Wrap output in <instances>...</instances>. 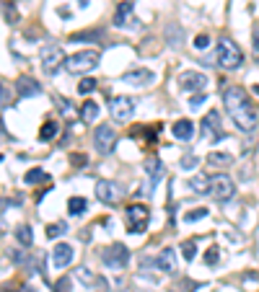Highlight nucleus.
Masks as SVG:
<instances>
[{"instance_id": "28", "label": "nucleus", "mask_w": 259, "mask_h": 292, "mask_svg": "<svg viewBox=\"0 0 259 292\" xmlns=\"http://www.w3.org/2000/svg\"><path fill=\"white\" fill-rule=\"evenodd\" d=\"M96 86H99V80H96V78H83V80L78 83V94L88 96V94H94V90H96Z\"/></svg>"}, {"instance_id": "44", "label": "nucleus", "mask_w": 259, "mask_h": 292, "mask_svg": "<svg viewBox=\"0 0 259 292\" xmlns=\"http://www.w3.org/2000/svg\"><path fill=\"white\" fill-rule=\"evenodd\" d=\"M0 163H3V156H0Z\"/></svg>"}, {"instance_id": "6", "label": "nucleus", "mask_w": 259, "mask_h": 292, "mask_svg": "<svg viewBox=\"0 0 259 292\" xmlns=\"http://www.w3.org/2000/svg\"><path fill=\"white\" fill-rule=\"evenodd\" d=\"M101 258H104L106 269H125L127 261H130V251H127L125 243H114L109 248H104Z\"/></svg>"}, {"instance_id": "43", "label": "nucleus", "mask_w": 259, "mask_h": 292, "mask_svg": "<svg viewBox=\"0 0 259 292\" xmlns=\"http://www.w3.org/2000/svg\"><path fill=\"white\" fill-rule=\"evenodd\" d=\"M169 292H179V290H176V287H174V290H169Z\"/></svg>"}, {"instance_id": "14", "label": "nucleus", "mask_w": 259, "mask_h": 292, "mask_svg": "<svg viewBox=\"0 0 259 292\" xmlns=\"http://www.w3.org/2000/svg\"><path fill=\"white\" fill-rule=\"evenodd\" d=\"M202 134H205V137H212V140L223 137V132H220V114H218V109H212V112H207V114H205V119H202Z\"/></svg>"}, {"instance_id": "35", "label": "nucleus", "mask_w": 259, "mask_h": 292, "mask_svg": "<svg viewBox=\"0 0 259 292\" xmlns=\"http://www.w3.org/2000/svg\"><path fill=\"white\" fill-rule=\"evenodd\" d=\"M200 166V158L197 156H184L181 158V168H184V171H192V168H197Z\"/></svg>"}, {"instance_id": "37", "label": "nucleus", "mask_w": 259, "mask_h": 292, "mask_svg": "<svg viewBox=\"0 0 259 292\" xmlns=\"http://www.w3.org/2000/svg\"><path fill=\"white\" fill-rule=\"evenodd\" d=\"M202 104H205V94L200 90V94H194V96H192V101H189V109H192V112H197Z\"/></svg>"}, {"instance_id": "34", "label": "nucleus", "mask_w": 259, "mask_h": 292, "mask_svg": "<svg viewBox=\"0 0 259 292\" xmlns=\"http://www.w3.org/2000/svg\"><path fill=\"white\" fill-rule=\"evenodd\" d=\"M8 106H11V88L0 86V112L8 109Z\"/></svg>"}, {"instance_id": "20", "label": "nucleus", "mask_w": 259, "mask_h": 292, "mask_svg": "<svg viewBox=\"0 0 259 292\" xmlns=\"http://www.w3.org/2000/svg\"><path fill=\"white\" fill-rule=\"evenodd\" d=\"M24 181L29 184V186H37V184H50L52 176H50L47 171H42V168H32V171H26Z\"/></svg>"}, {"instance_id": "19", "label": "nucleus", "mask_w": 259, "mask_h": 292, "mask_svg": "<svg viewBox=\"0 0 259 292\" xmlns=\"http://www.w3.org/2000/svg\"><path fill=\"white\" fill-rule=\"evenodd\" d=\"M57 134H60V124H57L55 119H47V122L39 127V140H42V142H52Z\"/></svg>"}, {"instance_id": "12", "label": "nucleus", "mask_w": 259, "mask_h": 292, "mask_svg": "<svg viewBox=\"0 0 259 292\" xmlns=\"http://www.w3.org/2000/svg\"><path fill=\"white\" fill-rule=\"evenodd\" d=\"M156 80V75L153 70H145V68H138V70H130L122 75V83L125 86H132V88H145Z\"/></svg>"}, {"instance_id": "4", "label": "nucleus", "mask_w": 259, "mask_h": 292, "mask_svg": "<svg viewBox=\"0 0 259 292\" xmlns=\"http://www.w3.org/2000/svg\"><path fill=\"white\" fill-rule=\"evenodd\" d=\"M125 214H127V230L135 236V233H145L148 230V222H150V210L145 204H130L125 207Z\"/></svg>"}, {"instance_id": "3", "label": "nucleus", "mask_w": 259, "mask_h": 292, "mask_svg": "<svg viewBox=\"0 0 259 292\" xmlns=\"http://www.w3.org/2000/svg\"><path fill=\"white\" fill-rule=\"evenodd\" d=\"M99 60H101V54H99L96 50H83V52H75V54L65 57V65H63V68H65L70 75H81V72L94 70V68L99 65Z\"/></svg>"}, {"instance_id": "9", "label": "nucleus", "mask_w": 259, "mask_h": 292, "mask_svg": "<svg viewBox=\"0 0 259 292\" xmlns=\"http://www.w3.org/2000/svg\"><path fill=\"white\" fill-rule=\"evenodd\" d=\"M96 196H99V202H104V204H117L119 199L125 196V189H122L119 184H114V181L101 178L96 184Z\"/></svg>"}, {"instance_id": "22", "label": "nucleus", "mask_w": 259, "mask_h": 292, "mask_svg": "<svg viewBox=\"0 0 259 292\" xmlns=\"http://www.w3.org/2000/svg\"><path fill=\"white\" fill-rule=\"evenodd\" d=\"M189 189H192L194 194H210V178H207L205 174L192 176V178H189Z\"/></svg>"}, {"instance_id": "33", "label": "nucleus", "mask_w": 259, "mask_h": 292, "mask_svg": "<svg viewBox=\"0 0 259 292\" xmlns=\"http://www.w3.org/2000/svg\"><path fill=\"white\" fill-rule=\"evenodd\" d=\"M194 248H197V243H194V240H184V243H181V254H184L187 261L194 258Z\"/></svg>"}, {"instance_id": "18", "label": "nucleus", "mask_w": 259, "mask_h": 292, "mask_svg": "<svg viewBox=\"0 0 259 292\" xmlns=\"http://www.w3.org/2000/svg\"><path fill=\"white\" fill-rule=\"evenodd\" d=\"M171 134L176 137V140H189V137L194 134V124L189 119H179L176 124L171 127Z\"/></svg>"}, {"instance_id": "10", "label": "nucleus", "mask_w": 259, "mask_h": 292, "mask_svg": "<svg viewBox=\"0 0 259 292\" xmlns=\"http://www.w3.org/2000/svg\"><path fill=\"white\" fill-rule=\"evenodd\" d=\"M109 114L117 119V122H127L132 114H135V101L130 96H114L109 101Z\"/></svg>"}, {"instance_id": "42", "label": "nucleus", "mask_w": 259, "mask_h": 292, "mask_svg": "<svg viewBox=\"0 0 259 292\" xmlns=\"http://www.w3.org/2000/svg\"><path fill=\"white\" fill-rule=\"evenodd\" d=\"M21 292H34V287H21Z\"/></svg>"}, {"instance_id": "41", "label": "nucleus", "mask_w": 259, "mask_h": 292, "mask_svg": "<svg viewBox=\"0 0 259 292\" xmlns=\"http://www.w3.org/2000/svg\"><path fill=\"white\" fill-rule=\"evenodd\" d=\"M254 57H256V62H259V26L254 28Z\"/></svg>"}, {"instance_id": "1", "label": "nucleus", "mask_w": 259, "mask_h": 292, "mask_svg": "<svg viewBox=\"0 0 259 292\" xmlns=\"http://www.w3.org/2000/svg\"><path fill=\"white\" fill-rule=\"evenodd\" d=\"M223 104H225V112L228 116L233 119V124L241 132H251L256 127V109L251 98L246 96V90L238 88V86H228L223 90Z\"/></svg>"}, {"instance_id": "16", "label": "nucleus", "mask_w": 259, "mask_h": 292, "mask_svg": "<svg viewBox=\"0 0 259 292\" xmlns=\"http://www.w3.org/2000/svg\"><path fill=\"white\" fill-rule=\"evenodd\" d=\"M156 266H158L163 274H174V272L179 269V264H176V251H174V248H163V251L156 256Z\"/></svg>"}, {"instance_id": "40", "label": "nucleus", "mask_w": 259, "mask_h": 292, "mask_svg": "<svg viewBox=\"0 0 259 292\" xmlns=\"http://www.w3.org/2000/svg\"><path fill=\"white\" fill-rule=\"evenodd\" d=\"M57 106H60V112H63V114H68V116H73V109H70V104H68L65 98H60V104H57Z\"/></svg>"}, {"instance_id": "29", "label": "nucleus", "mask_w": 259, "mask_h": 292, "mask_svg": "<svg viewBox=\"0 0 259 292\" xmlns=\"http://www.w3.org/2000/svg\"><path fill=\"white\" fill-rule=\"evenodd\" d=\"M68 233V225L65 222H52L47 228V238H60V236H65Z\"/></svg>"}, {"instance_id": "2", "label": "nucleus", "mask_w": 259, "mask_h": 292, "mask_svg": "<svg viewBox=\"0 0 259 292\" xmlns=\"http://www.w3.org/2000/svg\"><path fill=\"white\" fill-rule=\"evenodd\" d=\"M215 62L223 70H238L243 65V52L238 50V44L231 39H220L215 47Z\"/></svg>"}, {"instance_id": "38", "label": "nucleus", "mask_w": 259, "mask_h": 292, "mask_svg": "<svg viewBox=\"0 0 259 292\" xmlns=\"http://www.w3.org/2000/svg\"><path fill=\"white\" fill-rule=\"evenodd\" d=\"M96 36H99V32H83V34H73L70 42H83V39H96Z\"/></svg>"}, {"instance_id": "39", "label": "nucleus", "mask_w": 259, "mask_h": 292, "mask_svg": "<svg viewBox=\"0 0 259 292\" xmlns=\"http://www.w3.org/2000/svg\"><path fill=\"white\" fill-rule=\"evenodd\" d=\"M86 160H88V158H86V156H81V152H75V156L70 158V163H75L78 168H83V166H86Z\"/></svg>"}, {"instance_id": "11", "label": "nucleus", "mask_w": 259, "mask_h": 292, "mask_svg": "<svg viewBox=\"0 0 259 292\" xmlns=\"http://www.w3.org/2000/svg\"><path fill=\"white\" fill-rule=\"evenodd\" d=\"M176 83H179L181 90H192V94H197V90H205L207 75L205 72H197V70H187V72H181L179 78H176Z\"/></svg>"}, {"instance_id": "32", "label": "nucleus", "mask_w": 259, "mask_h": 292, "mask_svg": "<svg viewBox=\"0 0 259 292\" xmlns=\"http://www.w3.org/2000/svg\"><path fill=\"white\" fill-rule=\"evenodd\" d=\"M205 218H207V210H205V207H200V210L187 212V214H184V222H197V220H205Z\"/></svg>"}, {"instance_id": "17", "label": "nucleus", "mask_w": 259, "mask_h": 292, "mask_svg": "<svg viewBox=\"0 0 259 292\" xmlns=\"http://www.w3.org/2000/svg\"><path fill=\"white\" fill-rule=\"evenodd\" d=\"M135 13V3L132 0H122V3L117 6V10H114V26L117 28H125V26H130V16Z\"/></svg>"}, {"instance_id": "27", "label": "nucleus", "mask_w": 259, "mask_h": 292, "mask_svg": "<svg viewBox=\"0 0 259 292\" xmlns=\"http://www.w3.org/2000/svg\"><path fill=\"white\" fill-rule=\"evenodd\" d=\"M207 163H210V166H231L233 158L228 156V152H210V156H207Z\"/></svg>"}, {"instance_id": "13", "label": "nucleus", "mask_w": 259, "mask_h": 292, "mask_svg": "<svg viewBox=\"0 0 259 292\" xmlns=\"http://www.w3.org/2000/svg\"><path fill=\"white\" fill-rule=\"evenodd\" d=\"M73 256H75V248L70 243H57L52 248V266L55 269H65L73 261Z\"/></svg>"}, {"instance_id": "30", "label": "nucleus", "mask_w": 259, "mask_h": 292, "mask_svg": "<svg viewBox=\"0 0 259 292\" xmlns=\"http://www.w3.org/2000/svg\"><path fill=\"white\" fill-rule=\"evenodd\" d=\"M218 258H220L218 246H210V248L205 251V264H207V266H215V264H218Z\"/></svg>"}, {"instance_id": "23", "label": "nucleus", "mask_w": 259, "mask_h": 292, "mask_svg": "<svg viewBox=\"0 0 259 292\" xmlns=\"http://www.w3.org/2000/svg\"><path fill=\"white\" fill-rule=\"evenodd\" d=\"M145 171H148V176H150V181H153V186L163 178V163L158 160V158H150L148 163H145Z\"/></svg>"}, {"instance_id": "31", "label": "nucleus", "mask_w": 259, "mask_h": 292, "mask_svg": "<svg viewBox=\"0 0 259 292\" xmlns=\"http://www.w3.org/2000/svg\"><path fill=\"white\" fill-rule=\"evenodd\" d=\"M70 287H73L70 276H60V280L52 284V292H70Z\"/></svg>"}, {"instance_id": "5", "label": "nucleus", "mask_w": 259, "mask_h": 292, "mask_svg": "<svg viewBox=\"0 0 259 292\" xmlns=\"http://www.w3.org/2000/svg\"><path fill=\"white\" fill-rule=\"evenodd\" d=\"M63 65H65V54H63V47H60V44H47V47H42V70L44 72L55 75Z\"/></svg>"}, {"instance_id": "25", "label": "nucleus", "mask_w": 259, "mask_h": 292, "mask_svg": "<svg viewBox=\"0 0 259 292\" xmlns=\"http://www.w3.org/2000/svg\"><path fill=\"white\" fill-rule=\"evenodd\" d=\"M0 8H3V16H6L8 24H19V10L11 0H0Z\"/></svg>"}, {"instance_id": "15", "label": "nucleus", "mask_w": 259, "mask_h": 292, "mask_svg": "<svg viewBox=\"0 0 259 292\" xmlns=\"http://www.w3.org/2000/svg\"><path fill=\"white\" fill-rule=\"evenodd\" d=\"M16 94L21 98H32V96H39L42 94V86L34 78H29V75H21V78L16 80Z\"/></svg>"}, {"instance_id": "36", "label": "nucleus", "mask_w": 259, "mask_h": 292, "mask_svg": "<svg viewBox=\"0 0 259 292\" xmlns=\"http://www.w3.org/2000/svg\"><path fill=\"white\" fill-rule=\"evenodd\" d=\"M192 47H194V50H207V47H210V36H207V34H200V36L192 42Z\"/></svg>"}, {"instance_id": "7", "label": "nucleus", "mask_w": 259, "mask_h": 292, "mask_svg": "<svg viewBox=\"0 0 259 292\" xmlns=\"http://www.w3.org/2000/svg\"><path fill=\"white\" fill-rule=\"evenodd\" d=\"M94 145H96V150L101 152V156L112 152L114 145H117V130L112 124H99L94 130Z\"/></svg>"}, {"instance_id": "24", "label": "nucleus", "mask_w": 259, "mask_h": 292, "mask_svg": "<svg viewBox=\"0 0 259 292\" xmlns=\"http://www.w3.org/2000/svg\"><path fill=\"white\" fill-rule=\"evenodd\" d=\"M86 207H88V202H86L83 196H70V199H68V212L75 214V218H78V214H83Z\"/></svg>"}, {"instance_id": "21", "label": "nucleus", "mask_w": 259, "mask_h": 292, "mask_svg": "<svg viewBox=\"0 0 259 292\" xmlns=\"http://www.w3.org/2000/svg\"><path fill=\"white\" fill-rule=\"evenodd\" d=\"M101 109H99V104L96 101H86L83 104V109H81V119L86 122V124H94V122L99 119Z\"/></svg>"}, {"instance_id": "26", "label": "nucleus", "mask_w": 259, "mask_h": 292, "mask_svg": "<svg viewBox=\"0 0 259 292\" xmlns=\"http://www.w3.org/2000/svg\"><path fill=\"white\" fill-rule=\"evenodd\" d=\"M16 238H19V243H21V246H32V243H34V233H32V228H29V225H19V228H16Z\"/></svg>"}, {"instance_id": "8", "label": "nucleus", "mask_w": 259, "mask_h": 292, "mask_svg": "<svg viewBox=\"0 0 259 292\" xmlns=\"http://www.w3.org/2000/svg\"><path fill=\"white\" fill-rule=\"evenodd\" d=\"M210 194L218 199V202H228L233 194H236V186H233V178L225 176V174H218L210 178Z\"/></svg>"}]
</instances>
